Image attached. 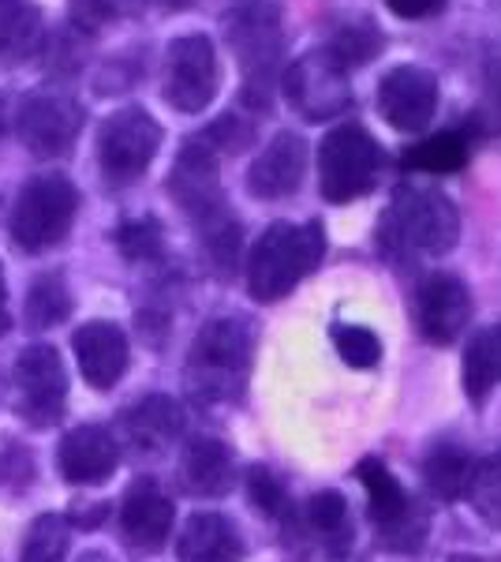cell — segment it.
Segmentation results:
<instances>
[{
    "label": "cell",
    "mask_w": 501,
    "mask_h": 562,
    "mask_svg": "<svg viewBox=\"0 0 501 562\" xmlns=\"http://www.w3.org/2000/svg\"><path fill=\"white\" fill-rule=\"evenodd\" d=\"M42 42V12L26 0H4L0 4V60L20 65L34 57Z\"/></svg>",
    "instance_id": "obj_25"
},
{
    "label": "cell",
    "mask_w": 501,
    "mask_h": 562,
    "mask_svg": "<svg viewBox=\"0 0 501 562\" xmlns=\"http://www.w3.org/2000/svg\"><path fill=\"white\" fill-rule=\"evenodd\" d=\"M71 346H76V360H79V371H83V379L94 390H109L121 383V375L127 371V338L124 330L116 323H87L76 330V338H71Z\"/></svg>",
    "instance_id": "obj_19"
},
{
    "label": "cell",
    "mask_w": 501,
    "mask_h": 562,
    "mask_svg": "<svg viewBox=\"0 0 501 562\" xmlns=\"http://www.w3.org/2000/svg\"><path fill=\"white\" fill-rule=\"evenodd\" d=\"M490 341H494V352H498V375H501V323L490 326Z\"/></svg>",
    "instance_id": "obj_42"
},
{
    "label": "cell",
    "mask_w": 501,
    "mask_h": 562,
    "mask_svg": "<svg viewBox=\"0 0 501 562\" xmlns=\"http://www.w3.org/2000/svg\"><path fill=\"white\" fill-rule=\"evenodd\" d=\"M180 480L191 495L217 498L232 492L236 484V458L221 439H191L180 454Z\"/></svg>",
    "instance_id": "obj_20"
},
{
    "label": "cell",
    "mask_w": 501,
    "mask_h": 562,
    "mask_svg": "<svg viewBox=\"0 0 501 562\" xmlns=\"http://www.w3.org/2000/svg\"><path fill=\"white\" fill-rule=\"evenodd\" d=\"M217 94V49L206 34H184L169 45L166 102L177 113H203Z\"/></svg>",
    "instance_id": "obj_10"
},
{
    "label": "cell",
    "mask_w": 501,
    "mask_h": 562,
    "mask_svg": "<svg viewBox=\"0 0 501 562\" xmlns=\"http://www.w3.org/2000/svg\"><path fill=\"white\" fill-rule=\"evenodd\" d=\"M203 139L209 143V150H214V154H221V150L236 154V150H243L254 139V124L243 121L240 113H229V116H221L217 124H209V128L203 132Z\"/></svg>",
    "instance_id": "obj_36"
},
{
    "label": "cell",
    "mask_w": 501,
    "mask_h": 562,
    "mask_svg": "<svg viewBox=\"0 0 501 562\" xmlns=\"http://www.w3.org/2000/svg\"><path fill=\"white\" fill-rule=\"evenodd\" d=\"M304 525H307V537L322 548L326 559L341 562L352 551L355 532H352V514H349L344 495H337V492L311 495V503H307V510H304Z\"/></svg>",
    "instance_id": "obj_22"
},
{
    "label": "cell",
    "mask_w": 501,
    "mask_h": 562,
    "mask_svg": "<svg viewBox=\"0 0 501 562\" xmlns=\"http://www.w3.org/2000/svg\"><path fill=\"white\" fill-rule=\"evenodd\" d=\"M471 323V293L457 274H431L415 293V326L434 346H453Z\"/></svg>",
    "instance_id": "obj_14"
},
{
    "label": "cell",
    "mask_w": 501,
    "mask_h": 562,
    "mask_svg": "<svg viewBox=\"0 0 501 562\" xmlns=\"http://www.w3.org/2000/svg\"><path fill=\"white\" fill-rule=\"evenodd\" d=\"M307 173V143L296 132H281L262 147L248 169V192L254 199H288L304 184Z\"/></svg>",
    "instance_id": "obj_16"
},
{
    "label": "cell",
    "mask_w": 501,
    "mask_h": 562,
    "mask_svg": "<svg viewBox=\"0 0 501 562\" xmlns=\"http://www.w3.org/2000/svg\"><path fill=\"white\" fill-rule=\"evenodd\" d=\"M15 390H20V416L31 428H53L64 416L68 397V371L53 346H31L15 360Z\"/></svg>",
    "instance_id": "obj_11"
},
{
    "label": "cell",
    "mask_w": 501,
    "mask_h": 562,
    "mask_svg": "<svg viewBox=\"0 0 501 562\" xmlns=\"http://www.w3.org/2000/svg\"><path fill=\"white\" fill-rule=\"evenodd\" d=\"M0 4H4V0H0Z\"/></svg>",
    "instance_id": "obj_47"
},
{
    "label": "cell",
    "mask_w": 501,
    "mask_h": 562,
    "mask_svg": "<svg viewBox=\"0 0 501 562\" xmlns=\"http://www.w3.org/2000/svg\"><path fill=\"white\" fill-rule=\"evenodd\" d=\"M378 113L394 132H426L439 113V79L419 65H397L378 83Z\"/></svg>",
    "instance_id": "obj_12"
},
{
    "label": "cell",
    "mask_w": 501,
    "mask_h": 562,
    "mask_svg": "<svg viewBox=\"0 0 501 562\" xmlns=\"http://www.w3.org/2000/svg\"><path fill=\"white\" fill-rule=\"evenodd\" d=\"M83 562H113V559H109V555H102V551H90V555H87Z\"/></svg>",
    "instance_id": "obj_44"
},
{
    "label": "cell",
    "mask_w": 501,
    "mask_h": 562,
    "mask_svg": "<svg viewBox=\"0 0 501 562\" xmlns=\"http://www.w3.org/2000/svg\"><path fill=\"white\" fill-rule=\"evenodd\" d=\"M285 98L304 121H330L341 116L352 105V83L326 49H315L307 57H299L293 68L285 71Z\"/></svg>",
    "instance_id": "obj_9"
},
{
    "label": "cell",
    "mask_w": 501,
    "mask_h": 562,
    "mask_svg": "<svg viewBox=\"0 0 501 562\" xmlns=\"http://www.w3.org/2000/svg\"><path fill=\"white\" fill-rule=\"evenodd\" d=\"M326 53L341 65L344 71L360 68L367 60H375L382 53V31L371 20H352V23H337L326 42Z\"/></svg>",
    "instance_id": "obj_28"
},
{
    "label": "cell",
    "mask_w": 501,
    "mask_h": 562,
    "mask_svg": "<svg viewBox=\"0 0 501 562\" xmlns=\"http://www.w3.org/2000/svg\"><path fill=\"white\" fill-rule=\"evenodd\" d=\"M0 135H4V105H0Z\"/></svg>",
    "instance_id": "obj_46"
},
{
    "label": "cell",
    "mask_w": 501,
    "mask_h": 562,
    "mask_svg": "<svg viewBox=\"0 0 501 562\" xmlns=\"http://www.w3.org/2000/svg\"><path fill=\"white\" fill-rule=\"evenodd\" d=\"M124 428L139 450H161L184 431V413H180V405L172 402V397L153 394V397H143L135 409H127Z\"/></svg>",
    "instance_id": "obj_24"
},
{
    "label": "cell",
    "mask_w": 501,
    "mask_h": 562,
    "mask_svg": "<svg viewBox=\"0 0 501 562\" xmlns=\"http://www.w3.org/2000/svg\"><path fill=\"white\" fill-rule=\"evenodd\" d=\"M15 132L23 147L38 158H64L83 132V105L68 90H34L31 98H23Z\"/></svg>",
    "instance_id": "obj_8"
},
{
    "label": "cell",
    "mask_w": 501,
    "mask_h": 562,
    "mask_svg": "<svg viewBox=\"0 0 501 562\" xmlns=\"http://www.w3.org/2000/svg\"><path fill=\"white\" fill-rule=\"evenodd\" d=\"M71 315V293L60 274H42L26 293V323L34 330H49Z\"/></svg>",
    "instance_id": "obj_29"
},
{
    "label": "cell",
    "mask_w": 501,
    "mask_h": 562,
    "mask_svg": "<svg viewBox=\"0 0 501 562\" xmlns=\"http://www.w3.org/2000/svg\"><path fill=\"white\" fill-rule=\"evenodd\" d=\"M386 8L397 20H431L445 8V0H386Z\"/></svg>",
    "instance_id": "obj_39"
},
{
    "label": "cell",
    "mask_w": 501,
    "mask_h": 562,
    "mask_svg": "<svg viewBox=\"0 0 501 562\" xmlns=\"http://www.w3.org/2000/svg\"><path fill=\"white\" fill-rule=\"evenodd\" d=\"M139 0H71V23L83 31H98L116 15H132Z\"/></svg>",
    "instance_id": "obj_37"
},
{
    "label": "cell",
    "mask_w": 501,
    "mask_h": 562,
    "mask_svg": "<svg viewBox=\"0 0 501 562\" xmlns=\"http://www.w3.org/2000/svg\"><path fill=\"white\" fill-rule=\"evenodd\" d=\"M161 8H169V12H180V8H191L195 0H158Z\"/></svg>",
    "instance_id": "obj_43"
},
{
    "label": "cell",
    "mask_w": 501,
    "mask_h": 562,
    "mask_svg": "<svg viewBox=\"0 0 501 562\" xmlns=\"http://www.w3.org/2000/svg\"><path fill=\"white\" fill-rule=\"evenodd\" d=\"M8 330V312H4V270H0V338Z\"/></svg>",
    "instance_id": "obj_41"
},
{
    "label": "cell",
    "mask_w": 501,
    "mask_h": 562,
    "mask_svg": "<svg viewBox=\"0 0 501 562\" xmlns=\"http://www.w3.org/2000/svg\"><path fill=\"white\" fill-rule=\"evenodd\" d=\"M330 338L341 360L349 368H375L382 360V341L375 330L367 326H355V323H333L330 326Z\"/></svg>",
    "instance_id": "obj_33"
},
{
    "label": "cell",
    "mask_w": 501,
    "mask_h": 562,
    "mask_svg": "<svg viewBox=\"0 0 501 562\" xmlns=\"http://www.w3.org/2000/svg\"><path fill=\"white\" fill-rule=\"evenodd\" d=\"M79 211V192L68 177L42 173L26 180L12 211V240L23 251H45L68 237Z\"/></svg>",
    "instance_id": "obj_5"
},
{
    "label": "cell",
    "mask_w": 501,
    "mask_h": 562,
    "mask_svg": "<svg viewBox=\"0 0 501 562\" xmlns=\"http://www.w3.org/2000/svg\"><path fill=\"white\" fill-rule=\"evenodd\" d=\"M180 562H240L243 540L225 514H191L177 543Z\"/></svg>",
    "instance_id": "obj_21"
},
{
    "label": "cell",
    "mask_w": 501,
    "mask_h": 562,
    "mask_svg": "<svg viewBox=\"0 0 501 562\" xmlns=\"http://www.w3.org/2000/svg\"><path fill=\"white\" fill-rule=\"evenodd\" d=\"M378 233L382 248L394 259L445 256L460 240V211L442 188L423 184V180H405L394 188Z\"/></svg>",
    "instance_id": "obj_1"
},
{
    "label": "cell",
    "mask_w": 501,
    "mask_h": 562,
    "mask_svg": "<svg viewBox=\"0 0 501 562\" xmlns=\"http://www.w3.org/2000/svg\"><path fill=\"white\" fill-rule=\"evenodd\" d=\"M449 562H479V559H471V555H453Z\"/></svg>",
    "instance_id": "obj_45"
},
{
    "label": "cell",
    "mask_w": 501,
    "mask_h": 562,
    "mask_svg": "<svg viewBox=\"0 0 501 562\" xmlns=\"http://www.w3.org/2000/svg\"><path fill=\"white\" fill-rule=\"evenodd\" d=\"M105 514H109V506L105 503H94L90 510H87V506H83V510H71L68 514V525H79V529H94V525L105 521Z\"/></svg>",
    "instance_id": "obj_40"
},
{
    "label": "cell",
    "mask_w": 501,
    "mask_h": 562,
    "mask_svg": "<svg viewBox=\"0 0 501 562\" xmlns=\"http://www.w3.org/2000/svg\"><path fill=\"white\" fill-rule=\"evenodd\" d=\"M198 233H203V248L209 262H214L217 274L229 278L236 270V262H240V222L232 217L229 206H217V211H209L198 217Z\"/></svg>",
    "instance_id": "obj_27"
},
{
    "label": "cell",
    "mask_w": 501,
    "mask_h": 562,
    "mask_svg": "<svg viewBox=\"0 0 501 562\" xmlns=\"http://www.w3.org/2000/svg\"><path fill=\"white\" fill-rule=\"evenodd\" d=\"M326 256V233L318 222H273L248 259V289L259 304L288 296Z\"/></svg>",
    "instance_id": "obj_3"
},
{
    "label": "cell",
    "mask_w": 501,
    "mask_h": 562,
    "mask_svg": "<svg viewBox=\"0 0 501 562\" xmlns=\"http://www.w3.org/2000/svg\"><path fill=\"white\" fill-rule=\"evenodd\" d=\"M121 532L132 548L158 551L172 532V503L153 480H135L121 503Z\"/></svg>",
    "instance_id": "obj_18"
},
{
    "label": "cell",
    "mask_w": 501,
    "mask_h": 562,
    "mask_svg": "<svg viewBox=\"0 0 501 562\" xmlns=\"http://www.w3.org/2000/svg\"><path fill=\"white\" fill-rule=\"evenodd\" d=\"M248 498L259 514H266L273 521L293 525V498H288L285 484H281L266 465H254L248 473Z\"/></svg>",
    "instance_id": "obj_34"
},
{
    "label": "cell",
    "mask_w": 501,
    "mask_h": 562,
    "mask_svg": "<svg viewBox=\"0 0 501 562\" xmlns=\"http://www.w3.org/2000/svg\"><path fill=\"white\" fill-rule=\"evenodd\" d=\"M471 476V458L460 442H439L423 454V484L431 495L439 498H457L464 487H468Z\"/></svg>",
    "instance_id": "obj_26"
},
{
    "label": "cell",
    "mask_w": 501,
    "mask_h": 562,
    "mask_svg": "<svg viewBox=\"0 0 501 562\" xmlns=\"http://www.w3.org/2000/svg\"><path fill=\"white\" fill-rule=\"evenodd\" d=\"M116 248L132 262H150L166 251V237H161V225L153 217H139V222H127L116 229Z\"/></svg>",
    "instance_id": "obj_35"
},
{
    "label": "cell",
    "mask_w": 501,
    "mask_h": 562,
    "mask_svg": "<svg viewBox=\"0 0 501 562\" xmlns=\"http://www.w3.org/2000/svg\"><path fill=\"white\" fill-rule=\"evenodd\" d=\"M355 476H360L363 492H367V514L375 518V525L382 529V540H386L389 548H405V532L412 537V543L423 540V518L412 514V503H408L405 487L397 484V476L389 473L378 458H363Z\"/></svg>",
    "instance_id": "obj_13"
},
{
    "label": "cell",
    "mask_w": 501,
    "mask_h": 562,
    "mask_svg": "<svg viewBox=\"0 0 501 562\" xmlns=\"http://www.w3.org/2000/svg\"><path fill=\"white\" fill-rule=\"evenodd\" d=\"M498 379V352L494 341H490V330H479L471 338L468 352H464V390H468V402L482 405L494 390Z\"/></svg>",
    "instance_id": "obj_31"
},
{
    "label": "cell",
    "mask_w": 501,
    "mask_h": 562,
    "mask_svg": "<svg viewBox=\"0 0 501 562\" xmlns=\"http://www.w3.org/2000/svg\"><path fill=\"white\" fill-rule=\"evenodd\" d=\"M382 150L360 124H341L318 147V188L330 203H355L375 188Z\"/></svg>",
    "instance_id": "obj_6"
},
{
    "label": "cell",
    "mask_w": 501,
    "mask_h": 562,
    "mask_svg": "<svg viewBox=\"0 0 501 562\" xmlns=\"http://www.w3.org/2000/svg\"><path fill=\"white\" fill-rule=\"evenodd\" d=\"M116 461H121V447L98 424L71 428L57 450V469L68 484H105L116 473Z\"/></svg>",
    "instance_id": "obj_17"
},
{
    "label": "cell",
    "mask_w": 501,
    "mask_h": 562,
    "mask_svg": "<svg viewBox=\"0 0 501 562\" xmlns=\"http://www.w3.org/2000/svg\"><path fill=\"white\" fill-rule=\"evenodd\" d=\"M229 45L243 68V102L251 109H266L277 83V60L285 31L281 12L273 4H248L229 15Z\"/></svg>",
    "instance_id": "obj_4"
},
{
    "label": "cell",
    "mask_w": 501,
    "mask_h": 562,
    "mask_svg": "<svg viewBox=\"0 0 501 562\" xmlns=\"http://www.w3.org/2000/svg\"><path fill=\"white\" fill-rule=\"evenodd\" d=\"M468 135H498L501 132V68L490 76L487 90H482L479 105L468 116Z\"/></svg>",
    "instance_id": "obj_38"
},
{
    "label": "cell",
    "mask_w": 501,
    "mask_h": 562,
    "mask_svg": "<svg viewBox=\"0 0 501 562\" xmlns=\"http://www.w3.org/2000/svg\"><path fill=\"white\" fill-rule=\"evenodd\" d=\"M468 150H471V135L464 128L434 132V135L412 143V147L400 154V166H405L408 173L449 177V173H460V169L468 166Z\"/></svg>",
    "instance_id": "obj_23"
},
{
    "label": "cell",
    "mask_w": 501,
    "mask_h": 562,
    "mask_svg": "<svg viewBox=\"0 0 501 562\" xmlns=\"http://www.w3.org/2000/svg\"><path fill=\"white\" fill-rule=\"evenodd\" d=\"M161 147V124L147 109L132 105L113 113L98 132V161L109 184H132L147 173L153 154Z\"/></svg>",
    "instance_id": "obj_7"
},
{
    "label": "cell",
    "mask_w": 501,
    "mask_h": 562,
    "mask_svg": "<svg viewBox=\"0 0 501 562\" xmlns=\"http://www.w3.org/2000/svg\"><path fill=\"white\" fill-rule=\"evenodd\" d=\"M169 192L184 211L195 217H203L217 206H225L221 184H217V154L209 150V143L203 135L184 143V150L177 154V166H172L169 177Z\"/></svg>",
    "instance_id": "obj_15"
},
{
    "label": "cell",
    "mask_w": 501,
    "mask_h": 562,
    "mask_svg": "<svg viewBox=\"0 0 501 562\" xmlns=\"http://www.w3.org/2000/svg\"><path fill=\"white\" fill-rule=\"evenodd\" d=\"M64 555H68V518L42 514V518L26 529L20 562H64Z\"/></svg>",
    "instance_id": "obj_32"
},
{
    "label": "cell",
    "mask_w": 501,
    "mask_h": 562,
    "mask_svg": "<svg viewBox=\"0 0 501 562\" xmlns=\"http://www.w3.org/2000/svg\"><path fill=\"white\" fill-rule=\"evenodd\" d=\"M468 503L487 525L501 529V447L490 458H482L479 465H471L468 476Z\"/></svg>",
    "instance_id": "obj_30"
},
{
    "label": "cell",
    "mask_w": 501,
    "mask_h": 562,
    "mask_svg": "<svg viewBox=\"0 0 501 562\" xmlns=\"http://www.w3.org/2000/svg\"><path fill=\"white\" fill-rule=\"evenodd\" d=\"M254 334L243 319H209L187 352V390L195 402L217 405L243 394Z\"/></svg>",
    "instance_id": "obj_2"
}]
</instances>
